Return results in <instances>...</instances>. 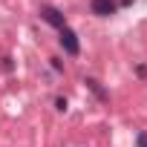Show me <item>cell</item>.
I'll use <instances>...</instances> for the list:
<instances>
[{"mask_svg":"<svg viewBox=\"0 0 147 147\" xmlns=\"http://www.w3.org/2000/svg\"><path fill=\"white\" fill-rule=\"evenodd\" d=\"M58 32H61V38H58V40H61L63 52H66V55H78V49H81V43H78V35L72 32L69 26H63V29H58Z\"/></svg>","mask_w":147,"mask_h":147,"instance_id":"1","label":"cell"},{"mask_svg":"<svg viewBox=\"0 0 147 147\" xmlns=\"http://www.w3.org/2000/svg\"><path fill=\"white\" fill-rule=\"evenodd\" d=\"M90 9H92V15H98V18H110V15H115V0H90Z\"/></svg>","mask_w":147,"mask_h":147,"instance_id":"2","label":"cell"},{"mask_svg":"<svg viewBox=\"0 0 147 147\" xmlns=\"http://www.w3.org/2000/svg\"><path fill=\"white\" fill-rule=\"evenodd\" d=\"M40 18H43V20H46L49 26H55V29H63V26H66L63 15H61V12H58L55 6H43V9H40Z\"/></svg>","mask_w":147,"mask_h":147,"instance_id":"3","label":"cell"},{"mask_svg":"<svg viewBox=\"0 0 147 147\" xmlns=\"http://www.w3.org/2000/svg\"><path fill=\"white\" fill-rule=\"evenodd\" d=\"M87 87H90V90H92V92H95L98 98H107V95H104V90L98 87V81H92V78H90V81H87Z\"/></svg>","mask_w":147,"mask_h":147,"instance_id":"4","label":"cell"},{"mask_svg":"<svg viewBox=\"0 0 147 147\" xmlns=\"http://www.w3.org/2000/svg\"><path fill=\"white\" fill-rule=\"evenodd\" d=\"M55 107L63 113V110H66V98H55Z\"/></svg>","mask_w":147,"mask_h":147,"instance_id":"5","label":"cell"},{"mask_svg":"<svg viewBox=\"0 0 147 147\" xmlns=\"http://www.w3.org/2000/svg\"><path fill=\"white\" fill-rule=\"evenodd\" d=\"M138 147H147V133H138Z\"/></svg>","mask_w":147,"mask_h":147,"instance_id":"6","label":"cell"}]
</instances>
